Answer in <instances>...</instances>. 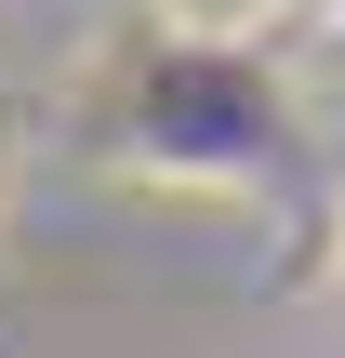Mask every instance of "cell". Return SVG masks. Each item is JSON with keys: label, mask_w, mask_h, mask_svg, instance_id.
Segmentation results:
<instances>
[]
</instances>
